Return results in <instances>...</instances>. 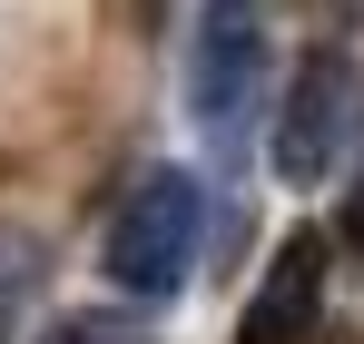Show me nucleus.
Masks as SVG:
<instances>
[{
	"label": "nucleus",
	"mask_w": 364,
	"mask_h": 344,
	"mask_svg": "<svg viewBox=\"0 0 364 344\" xmlns=\"http://www.w3.org/2000/svg\"><path fill=\"white\" fill-rule=\"evenodd\" d=\"M266 59H276L266 0H197V20H187V128L217 168H246V148H256Z\"/></svg>",
	"instance_id": "f257e3e1"
},
{
	"label": "nucleus",
	"mask_w": 364,
	"mask_h": 344,
	"mask_svg": "<svg viewBox=\"0 0 364 344\" xmlns=\"http://www.w3.org/2000/svg\"><path fill=\"white\" fill-rule=\"evenodd\" d=\"M197 256H207V177H187V168H148L119 207H109L99 276H109L128 305H168V295H187Z\"/></svg>",
	"instance_id": "f03ea898"
},
{
	"label": "nucleus",
	"mask_w": 364,
	"mask_h": 344,
	"mask_svg": "<svg viewBox=\"0 0 364 344\" xmlns=\"http://www.w3.org/2000/svg\"><path fill=\"white\" fill-rule=\"evenodd\" d=\"M355 138H364V79H355V59L325 40V50L296 59L286 99H276V118H266V158H276L286 187H325V177L345 168Z\"/></svg>",
	"instance_id": "7ed1b4c3"
},
{
	"label": "nucleus",
	"mask_w": 364,
	"mask_h": 344,
	"mask_svg": "<svg viewBox=\"0 0 364 344\" xmlns=\"http://www.w3.org/2000/svg\"><path fill=\"white\" fill-rule=\"evenodd\" d=\"M325 256H335L325 227L276 236L266 286L246 295V315H237V344H315V335H325Z\"/></svg>",
	"instance_id": "20e7f679"
},
{
	"label": "nucleus",
	"mask_w": 364,
	"mask_h": 344,
	"mask_svg": "<svg viewBox=\"0 0 364 344\" xmlns=\"http://www.w3.org/2000/svg\"><path fill=\"white\" fill-rule=\"evenodd\" d=\"M50 266H40V236L30 227H0V344H20V305L40 286Z\"/></svg>",
	"instance_id": "39448f33"
},
{
	"label": "nucleus",
	"mask_w": 364,
	"mask_h": 344,
	"mask_svg": "<svg viewBox=\"0 0 364 344\" xmlns=\"http://www.w3.org/2000/svg\"><path fill=\"white\" fill-rule=\"evenodd\" d=\"M40 344H158L148 335V315H119V305H79V315H60Z\"/></svg>",
	"instance_id": "423d86ee"
},
{
	"label": "nucleus",
	"mask_w": 364,
	"mask_h": 344,
	"mask_svg": "<svg viewBox=\"0 0 364 344\" xmlns=\"http://www.w3.org/2000/svg\"><path fill=\"white\" fill-rule=\"evenodd\" d=\"M335 246H345V256L364 266V177L345 187V207H335Z\"/></svg>",
	"instance_id": "0eeeda50"
},
{
	"label": "nucleus",
	"mask_w": 364,
	"mask_h": 344,
	"mask_svg": "<svg viewBox=\"0 0 364 344\" xmlns=\"http://www.w3.org/2000/svg\"><path fill=\"white\" fill-rule=\"evenodd\" d=\"M315 344H355V335H315Z\"/></svg>",
	"instance_id": "6e6552de"
}]
</instances>
